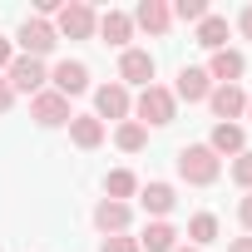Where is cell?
<instances>
[{"mask_svg": "<svg viewBox=\"0 0 252 252\" xmlns=\"http://www.w3.org/2000/svg\"><path fill=\"white\" fill-rule=\"evenodd\" d=\"M218 173H222V158H218L208 144H188V149H178V178H183V183L208 188V183H218Z\"/></svg>", "mask_w": 252, "mask_h": 252, "instance_id": "cell-1", "label": "cell"}, {"mask_svg": "<svg viewBox=\"0 0 252 252\" xmlns=\"http://www.w3.org/2000/svg\"><path fill=\"white\" fill-rule=\"evenodd\" d=\"M134 114H139V124L149 129H158V124H173L178 119V99H173V89H163V84H149L139 99H134Z\"/></svg>", "mask_w": 252, "mask_h": 252, "instance_id": "cell-2", "label": "cell"}, {"mask_svg": "<svg viewBox=\"0 0 252 252\" xmlns=\"http://www.w3.org/2000/svg\"><path fill=\"white\" fill-rule=\"evenodd\" d=\"M55 35L89 40V35H99V15L84 5V0H69V5H60V15H55Z\"/></svg>", "mask_w": 252, "mask_h": 252, "instance_id": "cell-3", "label": "cell"}, {"mask_svg": "<svg viewBox=\"0 0 252 252\" xmlns=\"http://www.w3.org/2000/svg\"><path fill=\"white\" fill-rule=\"evenodd\" d=\"M5 79H10V89L15 94H40L45 89V79H50V69H45V60H30V55H15L10 60V69H5Z\"/></svg>", "mask_w": 252, "mask_h": 252, "instance_id": "cell-4", "label": "cell"}, {"mask_svg": "<svg viewBox=\"0 0 252 252\" xmlns=\"http://www.w3.org/2000/svg\"><path fill=\"white\" fill-rule=\"evenodd\" d=\"M30 119L40 124V129H60V124H69V119H74V109H69V99H64V94L40 89V94L30 99Z\"/></svg>", "mask_w": 252, "mask_h": 252, "instance_id": "cell-5", "label": "cell"}, {"mask_svg": "<svg viewBox=\"0 0 252 252\" xmlns=\"http://www.w3.org/2000/svg\"><path fill=\"white\" fill-rule=\"evenodd\" d=\"M15 40H20V50H25L30 60H45V55H50V50L60 45L55 25H50V20H35V15H30V20L20 25V35H15Z\"/></svg>", "mask_w": 252, "mask_h": 252, "instance_id": "cell-6", "label": "cell"}, {"mask_svg": "<svg viewBox=\"0 0 252 252\" xmlns=\"http://www.w3.org/2000/svg\"><path fill=\"white\" fill-rule=\"evenodd\" d=\"M94 109H99V114H94L99 124H104V119H119V124H124L129 109H134V99H129V89L114 79V84H99V89H94Z\"/></svg>", "mask_w": 252, "mask_h": 252, "instance_id": "cell-7", "label": "cell"}, {"mask_svg": "<svg viewBox=\"0 0 252 252\" xmlns=\"http://www.w3.org/2000/svg\"><path fill=\"white\" fill-rule=\"evenodd\" d=\"M50 84H55V94L74 99V94L89 89V64H84V60H60V64L50 69Z\"/></svg>", "mask_w": 252, "mask_h": 252, "instance_id": "cell-8", "label": "cell"}, {"mask_svg": "<svg viewBox=\"0 0 252 252\" xmlns=\"http://www.w3.org/2000/svg\"><path fill=\"white\" fill-rule=\"evenodd\" d=\"M208 104H213L218 124H232V119L247 114V89H242V84H218V89L208 94Z\"/></svg>", "mask_w": 252, "mask_h": 252, "instance_id": "cell-9", "label": "cell"}, {"mask_svg": "<svg viewBox=\"0 0 252 252\" xmlns=\"http://www.w3.org/2000/svg\"><path fill=\"white\" fill-rule=\"evenodd\" d=\"M119 84L129 89V84H154V55L149 50H124L119 55Z\"/></svg>", "mask_w": 252, "mask_h": 252, "instance_id": "cell-10", "label": "cell"}, {"mask_svg": "<svg viewBox=\"0 0 252 252\" xmlns=\"http://www.w3.org/2000/svg\"><path fill=\"white\" fill-rule=\"evenodd\" d=\"M208 94H213V79H208V69H198V64H183V69H178V89H173V99L203 104Z\"/></svg>", "mask_w": 252, "mask_h": 252, "instance_id": "cell-11", "label": "cell"}, {"mask_svg": "<svg viewBox=\"0 0 252 252\" xmlns=\"http://www.w3.org/2000/svg\"><path fill=\"white\" fill-rule=\"evenodd\" d=\"M139 203H144V213H149L154 222H163V218L173 213L178 193H173V183H144V188H139Z\"/></svg>", "mask_w": 252, "mask_h": 252, "instance_id": "cell-12", "label": "cell"}, {"mask_svg": "<svg viewBox=\"0 0 252 252\" xmlns=\"http://www.w3.org/2000/svg\"><path fill=\"white\" fill-rule=\"evenodd\" d=\"M139 30H149V35H168V25H173V10L163 5V0H139V10L129 15Z\"/></svg>", "mask_w": 252, "mask_h": 252, "instance_id": "cell-13", "label": "cell"}, {"mask_svg": "<svg viewBox=\"0 0 252 252\" xmlns=\"http://www.w3.org/2000/svg\"><path fill=\"white\" fill-rule=\"evenodd\" d=\"M129 218H134V208H129V203H114V198H104V203L94 208V227H99L104 237H119L124 227H129Z\"/></svg>", "mask_w": 252, "mask_h": 252, "instance_id": "cell-14", "label": "cell"}, {"mask_svg": "<svg viewBox=\"0 0 252 252\" xmlns=\"http://www.w3.org/2000/svg\"><path fill=\"white\" fill-rule=\"evenodd\" d=\"M242 69H247V60H242L237 50H218V55L208 60V79H218V84H237Z\"/></svg>", "mask_w": 252, "mask_h": 252, "instance_id": "cell-15", "label": "cell"}, {"mask_svg": "<svg viewBox=\"0 0 252 252\" xmlns=\"http://www.w3.org/2000/svg\"><path fill=\"white\" fill-rule=\"evenodd\" d=\"M99 35H104V45H129L134 40V20L124 10H104L99 15Z\"/></svg>", "mask_w": 252, "mask_h": 252, "instance_id": "cell-16", "label": "cell"}, {"mask_svg": "<svg viewBox=\"0 0 252 252\" xmlns=\"http://www.w3.org/2000/svg\"><path fill=\"white\" fill-rule=\"evenodd\" d=\"M69 139H74L79 149H99V144H104V124H99L94 114H74V119H69Z\"/></svg>", "mask_w": 252, "mask_h": 252, "instance_id": "cell-17", "label": "cell"}, {"mask_svg": "<svg viewBox=\"0 0 252 252\" xmlns=\"http://www.w3.org/2000/svg\"><path fill=\"white\" fill-rule=\"evenodd\" d=\"M173 242H178L173 222H149L144 237H139V252H173Z\"/></svg>", "mask_w": 252, "mask_h": 252, "instance_id": "cell-18", "label": "cell"}, {"mask_svg": "<svg viewBox=\"0 0 252 252\" xmlns=\"http://www.w3.org/2000/svg\"><path fill=\"white\" fill-rule=\"evenodd\" d=\"M198 45L213 50V55L227 50V20H222V15H203V20H198Z\"/></svg>", "mask_w": 252, "mask_h": 252, "instance_id": "cell-19", "label": "cell"}, {"mask_svg": "<svg viewBox=\"0 0 252 252\" xmlns=\"http://www.w3.org/2000/svg\"><path fill=\"white\" fill-rule=\"evenodd\" d=\"M208 149H213V154H247V139H242L237 124H218L213 139H208Z\"/></svg>", "mask_w": 252, "mask_h": 252, "instance_id": "cell-20", "label": "cell"}, {"mask_svg": "<svg viewBox=\"0 0 252 252\" xmlns=\"http://www.w3.org/2000/svg\"><path fill=\"white\" fill-rule=\"evenodd\" d=\"M114 144H119L124 154H139V149L149 144V129H144V124H139V119H124V124H119V129H114Z\"/></svg>", "mask_w": 252, "mask_h": 252, "instance_id": "cell-21", "label": "cell"}, {"mask_svg": "<svg viewBox=\"0 0 252 252\" xmlns=\"http://www.w3.org/2000/svg\"><path fill=\"white\" fill-rule=\"evenodd\" d=\"M104 193H109L114 203H124V198H129V193H139V178H134L129 168H114V173L104 178Z\"/></svg>", "mask_w": 252, "mask_h": 252, "instance_id": "cell-22", "label": "cell"}, {"mask_svg": "<svg viewBox=\"0 0 252 252\" xmlns=\"http://www.w3.org/2000/svg\"><path fill=\"white\" fill-rule=\"evenodd\" d=\"M188 237H193V247L203 252L208 242H218V218H213V213H198V218L188 222Z\"/></svg>", "mask_w": 252, "mask_h": 252, "instance_id": "cell-23", "label": "cell"}, {"mask_svg": "<svg viewBox=\"0 0 252 252\" xmlns=\"http://www.w3.org/2000/svg\"><path fill=\"white\" fill-rule=\"evenodd\" d=\"M168 10H173V20H188V25H198V20L208 15L203 0H178V5H168Z\"/></svg>", "mask_w": 252, "mask_h": 252, "instance_id": "cell-24", "label": "cell"}, {"mask_svg": "<svg viewBox=\"0 0 252 252\" xmlns=\"http://www.w3.org/2000/svg\"><path fill=\"white\" fill-rule=\"evenodd\" d=\"M232 183H237V188H247V193H252V149H247V154H237V158H232Z\"/></svg>", "mask_w": 252, "mask_h": 252, "instance_id": "cell-25", "label": "cell"}, {"mask_svg": "<svg viewBox=\"0 0 252 252\" xmlns=\"http://www.w3.org/2000/svg\"><path fill=\"white\" fill-rule=\"evenodd\" d=\"M99 252H139V237H124V232H119V237H104Z\"/></svg>", "mask_w": 252, "mask_h": 252, "instance_id": "cell-26", "label": "cell"}, {"mask_svg": "<svg viewBox=\"0 0 252 252\" xmlns=\"http://www.w3.org/2000/svg\"><path fill=\"white\" fill-rule=\"evenodd\" d=\"M10 104H15V89H10V79H5V74H0V114H5Z\"/></svg>", "mask_w": 252, "mask_h": 252, "instance_id": "cell-27", "label": "cell"}, {"mask_svg": "<svg viewBox=\"0 0 252 252\" xmlns=\"http://www.w3.org/2000/svg\"><path fill=\"white\" fill-rule=\"evenodd\" d=\"M237 218H242V227H247V232H252V193H247V198H242V203H237Z\"/></svg>", "mask_w": 252, "mask_h": 252, "instance_id": "cell-28", "label": "cell"}, {"mask_svg": "<svg viewBox=\"0 0 252 252\" xmlns=\"http://www.w3.org/2000/svg\"><path fill=\"white\" fill-rule=\"evenodd\" d=\"M237 30H242V35H247V40H252V5H247V10H242V15H237Z\"/></svg>", "mask_w": 252, "mask_h": 252, "instance_id": "cell-29", "label": "cell"}, {"mask_svg": "<svg viewBox=\"0 0 252 252\" xmlns=\"http://www.w3.org/2000/svg\"><path fill=\"white\" fill-rule=\"evenodd\" d=\"M10 60H15V50H10V40H0V69H10Z\"/></svg>", "mask_w": 252, "mask_h": 252, "instance_id": "cell-30", "label": "cell"}, {"mask_svg": "<svg viewBox=\"0 0 252 252\" xmlns=\"http://www.w3.org/2000/svg\"><path fill=\"white\" fill-rule=\"evenodd\" d=\"M227 252H252V237H237V242H227Z\"/></svg>", "mask_w": 252, "mask_h": 252, "instance_id": "cell-31", "label": "cell"}, {"mask_svg": "<svg viewBox=\"0 0 252 252\" xmlns=\"http://www.w3.org/2000/svg\"><path fill=\"white\" fill-rule=\"evenodd\" d=\"M247 119H252V94H247Z\"/></svg>", "mask_w": 252, "mask_h": 252, "instance_id": "cell-32", "label": "cell"}, {"mask_svg": "<svg viewBox=\"0 0 252 252\" xmlns=\"http://www.w3.org/2000/svg\"><path fill=\"white\" fill-rule=\"evenodd\" d=\"M173 252H198V247H173Z\"/></svg>", "mask_w": 252, "mask_h": 252, "instance_id": "cell-33", "label": "cell"}]
</instances>
